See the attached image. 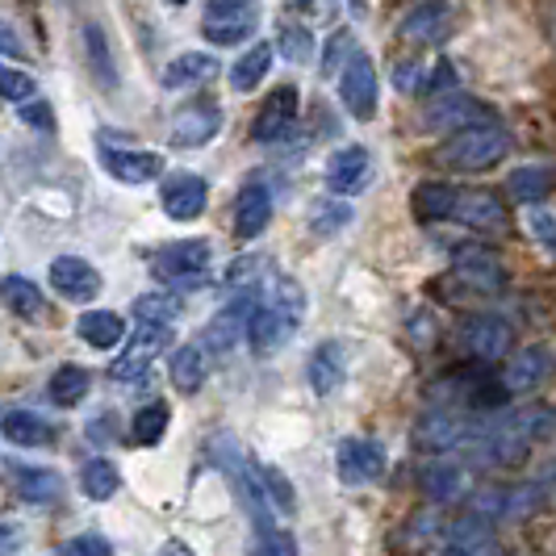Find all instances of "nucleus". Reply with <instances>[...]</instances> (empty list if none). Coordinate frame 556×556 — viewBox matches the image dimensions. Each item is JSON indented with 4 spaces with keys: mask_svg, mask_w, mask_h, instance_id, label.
<instances>
[{
    "mask_svg": "<svg viewBox=\"0 0 556 556\" xmlns=\"http://www.w3.org/2000/svg\"><path fill=\"white\" fill-rule=\"evenodd\" d=\"M101 273L80 260V255H59L55 264H51V289H55L59 298H67V302H92L97 293H101Z\"/></svg>",
    "mask_w": 556,
    "mask_h": 556,
    "instance_id": "obj_12",
    "label": "nucleus"
},
{
    "mask_svg": "<svg viewBox=\"0 0 556 556\" xmlns=\"http://www.w3.org/2000/svg\"><path fill=\"white\" fill-rule=\"evenodd\" d=\"M264 494H268V502H273L277 515H293V510H298V498H293L289 481H285L277 469H268V465H264Z\"/></svg>",
    "mask_w": 556,
    "mask_h": 556,
    "instance_id": "obj_45",
    "label": "nucleus"
},
{
    "mask_svg": "<svg viewBox=\"0 0 556 556\" xmlns=\"http://www.w3.org/2000/svg\"><path fill=\"white\" fill-rule=\"evenodd\" d=\"M348 223H352V205H348V201L323 197V201L309 205V230H314L318 239H331V235H339Z\"/></svg>",
    "mask_w": 556,
    "mask_h": 556,
    "instance_id": "obj_37",
    "label": "nucleus"
},
{
    "mask_svg": "<svg viewBox=\"0 0 556 556\" xmlns=\"http://www.w3.org/2000/svg\"><path fill=\"white\" fill-rule=\"evenodd\" d=\"M506 189L515 201H523V205H535V201H544L548 189H553V172L540 164H528V167H515L510 176H506Z\"/></svg>",
    "mask_w": 556,
    "mask_h": 556,
    "instance_id": "obj_34",
    "label": "nucleus"
},
{
    "mask_svg": "<svg viewBox=\"0 0 556 556\" xmlns=\"http://www.w3.org/2000/svg\"><path fill=\"white\" fill-rule=\"evenodd\" d=\"M452 210H456V189L452 185H444V180H422V185H415V193H410L415 223L422 226L444 223V218H452Z\"/></svg>",
    "mask_w": 556,
    "mask_h": 556,
    "instance_id": "obj_24",
    "label": "nucleus"
},
{
    "mask_svg": "<svg viewBox=\"0 0 556 556\" xmlns=\"http://www.w3.org/2000/svg\"><path fill=\"white\" fill-rule=\"evenodd\" d=\"M205 368H210V352L201 343H185L172 352V386L180 393H197L205 381Z\"/></svg>",
    "mask_w": 556,
    "mask_h": 556,
    "instance_id": "obj_31",
    "label": "nucleus"
},
{
    "mask_svg": "<svg viewBox=\"0 0 556 556\" xmlns=\"http://www.w3.org/2000/svg\"><path fill=\"white\" fill-rule=\"evenodd\" d=\"M502 427L510 431V440L523 447V452L535 444H548V440H556V406L531 402V406L515 410V415H502Z\"/></svg>",
    "mask_w": 556,
    "mask_h": 556,
    "instance_id": "obj_17",
    "label": "nucleus"
},
{
    "mask_svg": "<svg viewBox=\"0 0 556 556\" xmlns=\"http://www.w3.org/2000/svg\"><path fill=\"white\" fill-rule=\"evenodd\" d=\"M352 51H356V47H352V34H348V29H334L331 42H327V55H323V72H327V76H331V72H343V63L352 59Z\"/></svg>",
    "mask_w": 556,
    "mask_h": 556,
    "instance_id": "obj_46",
    "label": "nucleus"
},
{
    "mask_svg": "<svg viewBox=\"0 0 556 556\" xmlns=\"http://www.w3.org/2000/svg\"><path fill=\"white\" fill-rule=\"evenodd\" d=\"M59 556H113V544L101 531H80L59 544Z\"/></svg>",
    "mask_w": 556,
    "mask_h": 556,
    "instance_id": "obj_43",
    "label": "nucleus"
},
{
    "mask_svg": "<svg viewBox=\"0 0 556 556\" xmlns=\"http://www.w3.org/2000/svg\"><path fill=\"white\" fill-rule=\"evenodd\" d=\"M339 101L356 122H368L377 113V67L364 51H352L339 72Z\"/></svg>",
    "mask_w": 556,
    "mask_h": 556,
    "instance_id": "obj_6",
    "label": "nucleus"
},
{
    "mask_svg": "<svg viewBox=\"0 0 556 556\" xmlns=\"http://www.w3.org/2000/svg\"><path fill=\"white\" fill-rule=\"evenodd\" d=\"M0 302H4L9 314L26 318V323H34V318H42V314H47V298H42V289H38L29 277H17V273L0 280Z\"/></svg>",
    "mask_w": 556,
    "mask_h": 556,
    "instance_id": "obj_27",
    "label": "nucleus"
},
{
    "mask_svg": "<svg viewBox=\"0 0 556 556\" xmlns=\"http://www.w3.org/2000/svg\"><path fill=\"white\" fill-rule=\"evenodd\" d=\"M0 97L4 101H34L38 97V80L29 72H22V67L0 63Z\"/></svg>",
    "mask_w": 556,
    "mask_h": 556,
    "instance_id": "obj_42",
    "label": "nucleus"
},
{
    "mask_svg": "<svg viewBox=\"0 0 556 556\" xmlns=\"http://www.w3.org/2000/svg\"><path fill=\"white\" fill-rule=\"evenodd\" d=\"M172 348V327H160V323H139L130 331V343L122 348V356L110 364L113 381H139L151 364L164 356Z\"/></svg>",
    "mask_w": 556,
    "mask_h": 556,
    "instance_id": "obj_5",
    "label": "nucleus"
},
{
    "mask_svg": "<svg viewBox=\"0 0 556 556\" xmlns=\"http://www.w3.org/2000/svg\"><path fill=\"white\" fill-rule=\"evenodd\" d=\"M22 528L17 523H0V556H13L17 548H22Z\"/></svg>",
    "mask_w": 556,
    "mask_h": 556,
    "instance_id": "obj_50",
    "label": "nucleus"
},
{
    "mask_svg": "<svg viewBox=\"0 0 556 556\" xmlns=\"http://www.w3.org/2000/svg\"><path fill=\"white\" fill-rule=\"evenodd\" d=\"M22 122H26V126H38V130H51V126H55V122H51V105L38 101V97H34V101H22Z\"/></svg>",
    "mask_w": 556,
    "mask_h": 556,
    "instance_id": "obj_48",
    "label": "nucleus"
},
{
    "mask_svg": "<svg viewBox=\"0 0 556 556\" xmlns=\"http://www.w3.org/2000/svg\"><path fill=\"white\" fill-rule=\"evenodd\" d=\"M293 9H298V13H302V22H327V26H331L334 22V13H339V4H334V0H293Z\"/></svg>",
    "mask_w": 556,
    "mask_h": 556,
    "instance_id": "obj_47",
    "label": "nucleus"
},
{
    "mask_svg": "<svg viewBox=\"0 0 556 556\" xmlns=\"http://www.w3.org/2000/svg\"><path fill=\"white\" fill-rule=\"evenodd\" d=\"M84 51H88V67H92V76L105 84V88H117V67H113V55H110V38H105V29L97 26V22H88L84 26Z\"/></svg>",
    "mask_w": 556,
    "mask_h": 556,
    "instance_id": "obj_33",
    "label": "nucleus"
},
{
    "mask_svg": "<svg viewBox=\"0 0 556 556\" xmlns=\"http://www.w3.org/2000/svg\"><path fill=\"white\" fill-rule=\"evenodd\" d=\"M101 164L113 180L122 185H151L164 176V155L155 151H122V147H101Z\"/></svg>",
    "mask_w": 556,
    "mask_h": 556,
    "instance_id": "obj_15",
    "label": "nucleus"
},
{
    "mask_svg": "<svg viewBox=\"0 0 556 556\" xmlns=\"http://www.w3.org/2000/svg\"><path fill=\"white\" fill-rule=\"evenodd\" d=\"M452 273L477 293H498L506 285V268L498 264V255L490 248H477V243H465V248L452 251Z\"/></svg>",
    "mask_w": 556,
    "mask_h": 556,
    "instance_id": "obj_11",
    "label": "nucleus"
},
{
    "mask_svg": "<svg viewBox=\"0 0 556 556\" xmlns=\"http://www.w3.org/2000/svg\"><path fill=\"white\" fill-rule=\"evenodd\" d=\"M302 314H306V293H302V285L289 277L268 280L248 323L251 352H255V356H273L277 348H285L289 334L302 327Z\"/></svg>",
    "mask_w": 556,
    "mask_h": 556,
    "instance_id": "obj_1",
    "label": "nucleus"
},
{
    "mask_svg": "<svg viewBox=\"0 0 556 556\" xmlns=\"http://www.w3.org/2000/svg\"><path fill=\"white\" fill-rule=\"evenodd\" d=\"M447 17H452L447 0H427V4H418L415 13L397 26V38H402V42H415V47H422V42H440V38L447 34Z\"/></svg>",
    "mask_w": 556,
    "mask_h": 556,
    "instance_id": "obj_23",
    "label": "nucleus"
},
{
    "mask_svg": "<svg viewBox=\"0 0 556 556\" xmlns=\"http://www.w3.org/2000/svg\"><path fill=\"white\" fill-rule=\"evenodd\" d=\"M298 110H302V97L293 84H280L264 97V105L251 122V139L255 142H280L293 126H298Z\"/></svg>",
    "mask_w": 556,
    "mask_h": 556,
    "instance_id": "obj_8",
    "label": "nucleus"
},
{
    "mask_svg": "<svg viewBox=\"0 0 556 556\" xmlns=\"http://www.w3.org/2000/svg\"><path fill=\"white\" fill-rule=\"evenodd\" d=\"M248 556H298V540L289 531L255 528V535L248 540Z\"/></svg>",
    "mask_w": 556,
    "mask_h": 556,
    "instance_id": "obj_41",
    "label": "nucleus"
},
{
    "mask_svg": "<svg viewBox=\"0 0 556 556\" xmlns=\"http://www.w3.org/2000/svg\"><path fill=\"white\" fill-rule=\"evenodd\" d=\"M210 260H214L210 239H176V243L155 251L151 273L164 280V285H172V289H193L210 273Z\"/></svg>",
    "mask_w": 556,
    "mask_h": 556,
    "instance_id": "obj_3",
    "label": "nucleus"
},
{
    "mask_svg": "<svg viewBox=\"0 0 556 556\" xmlns=\"http://www.w3.org/2000/svg\"><path fill=\"white\" fill-rule=\"evenodd\" d=\"M218 76V59L205 51H185L164 67V88H197Z\"/></svg>",
    "mask_w": 556,
    "mask_h": 556,
    "instance_id": "obj_29",
    "label": "nucleus"
},
{
    "mask_svg": "<svg viewBox=\"0 0 556 556\" xmlns=\"http://www.w3.org/2000/svg\"><path fill=\"white\" fill-rule=\"evenodd\" d=\"M260 26V4L255 0H205L201 9V34L214 47H239Z\"/></svg>",
    "mask_w": 556,
    "mask_h": 556,
    "instance_id": "obj_4",
    "label": "nucleus"
},
{
    "mask_svg": "<svg viewBox=\"0 0 556 556\" xmlns=\"http://www.w3.org/2000/svg\"><path fill=\"white\" fill-rule=\"evenodd\" d=\"M544 494H556V460H548L544 469H540V481H535Z\"/></svg>",
    "mask_w": 556,
    "mask_h": 556,
    "instance_id": "obj_51",
    "label": "nucleus"
},
{
    "mask_svg": "<svg viewBox=\"0 0 556 556\" xmlns=\"http://www.w3.org/2000/svg\"><path fill=\"white\" fill-rule=\"evenodd\" d=\"M273 218V193H268V185H243L239 197H235V235L239 239H255V235H264V226Z\"/></svg>",
    "mask_w": 556,
    "mask_h": 556,
    "instance_id": "obj_21",
    "label": "nucleus"
},
{
    "mask_svg": "<svg viewBox=\"0 0 556 556\" xmlns=\"http://www.w3.org/2000/svg\"><path fill=\"white\" fill-rule=\"evenodd\" d=\"M452 218L469 230H502L506 226V205L485 189H469V193H456V210Z\"/></svg>",
    "mask_w": 556,
    "mask_h": 556,
    "instance_id": "obj_20",
    "label": "nucleus"
},
{
    "mask_svg": "<svg viewBox=\"0 0 556 556\" xmlns=\"http://www.w3.org/2000/svg\"><path fill=\"white\" fill-rule=\"evenodd\" d=\"M251 309H255V302H251L248 293L243 298H235L226 309H218L210 323H205V331H201V348L205 352H230L235 343H239V334L248 331V323H251Z\"/></svg>",
    "mask_w": 556,
    "mask_h": 556,
    "instance_id": "obj_16",
    "label": "nucleus"
},
{
    "mask_svg": "<svg viewBox=\"0 0 556 556\" xmlns=\"http://www.w3.org/2000/svg\"><path fill=\"white\" fill-rule=\"evenodd\" d=\"M334 469L343 485H372L386 477V447L368 435H348L334 452Z\"/></svg>",
    "mask_w": 556,
    "mask_h": 556,
    "instance_id": "obj_7",
    "label": "nucleus"
},
{
    "mask_svg": "<svg viewBox=\"0 0 556 556\" xmlns=\"http://www.w3.org/2000/svg\"><path fill=\"white\" fill-rule=\"evenodd\" d=\"M223 130V113L214 101H193L172 117V147H205Z\"/></svg>",
    "mask_w": 556,
    "mask_h": 556,
    "instance_id": "obj_13",
    "label": "nucleus"
},
{
    "mask_svg": "<svg viewBox=\"0 0 556 556\" xmlns=\"http://www.w3.org/2000/svg\"><path fill=\"white\" fill-rule=\"evenodd\" d=\"M553 352L548 348H523L519 356H510L506 364V393H531L544 390V381L553 377Z\"/></svg>",
    "mask_w": 556,
    "mask_h": 556,
    "instance_id": "obj_18",
    "label": "nucleus"
},
{
    "mask_svg": "<svg viewBox=\"0 0 556 556\" xmlns=\"http://www.w3.org/2000/svg\"><path fill=\"white\" fill-rule=\"evenodd\" d=\"M92 390V377L84 372L80 364H63L55 377H51V402L63 406V410H72V406H80L84 397Z\"/></svg>",
    "mask_w": 556,
    "mask_h": 556,
    "instance_id": "obj_35",
    "label": "nucleus"
},
{
    "mask_svg": "<svg viewBox=\"0 0 556 556\" xmlns=\"http://www.w3.org/2000/svg\"><path fill=\"white\" fill-rule=\"evenodd\" d=\"M167 431V406L164 402H151V406H142L139 415L130 418V444L139 447H155L164 440Z\"/></svg>",
    "mask_w": 556,
    "mask_h": 556,
    "instance_id": "obj_38",
    "label": "nucleus"
},
{
    "mask_svg": "<svg viewBox=\"0 0 556 556\" xmlns=\"http://www.w3.org/2000/svg\"><path fill=\"white\" fill-rule=\"evenodd\" d=\"M273 59H277V47L273 42H255L251 51L235 59V67H230V88L235 92H251V88H260L264 76L273 72Z\"/></svg>",
    "mask_w": 556,
    "mask_h": 556,
    "instance_id": "obj_30",
    "label": "nucleus"
},
{
    "mask_svg": "<svg viewBox=\"0 0 556 556\" xmlns=\"http://www.w3.org/2000/svg\"><path fill=\"white\" fill-rule=\"evenodd\" d=\"M0 55H9V59H22V55H26L22 38L13 34V26H9V22H0Z\"/></svg>",
    "mask_w": 556,
    "mask_h": 556,
    "instance_id": "obj_49",
    "label": "nucleus"
},
{
    "mask_svg": "<svg viewBox=\"0 0 556 556\" xmlns=\"http://www.w3.org/2000/svg\"><path fill=\"white\" fill-rule=\"evenodd\" d=\"M0 435L17 447H47L55 440L51 422L42 415H34V410H9V415L0 418Z\"/></svg>",
    "mask_w": 556,
    "mask_h": 556,
    "instance_id": "obj_25",
    "label": "nucleus"
},
{
    "mask_svg": "<svg viewBox=\"0 0 556 556\" xmlns=\"http://www.w3.org/2000/svg\"><path fill=\"white\" fill-rule=\"evenodd\" d=\"M368 172H372L368 151H364V147H343V151H334L331 164H327V189H331L334 197L361 193Z\"/></svg>",
    "mask_w": 556,
    "mask_h": 556,
    "instance_id": "obj_19",
    "label": "nucleus"
},
{
    "mask_svg": "<svg viewBox=\"0 0 556 556\" xmlns=\"http://www.w3.org/2000/svg\"><path fill=\"white\" fill-rule=\"evenodd\" d=\"M460 343H465V352L477 356L481 364H494V361H502V356H510V348H515V331H510V323H506V318L477 314V318H469V323L460 327Z\"/></svg>",
    "mask_w": 556,
    "mask_h": 556,
    "instance_id": "obj_10",
    "label": "nucleus"
},
{
    "mask_svg": "<svg viewBox=\"0 0 556 556\" xmlns=\"http://www.w3.org/2000/svg\"><path fill=\"white\" fill-rule=\"evenodd\" d=\"M80 490H84V498L110 502L113 494L122 490V477H117V469H113L105 456H92L80 469Z\"/></svg>",
    "mask_w": 556,
    "mask_h": 556,
    "instance_id": "obj_36",
    "label": "nucleus"
},
{
    "mask_svg": "<svg viewBox=\"0 0 556 556\" xmlns=\"http://www.w3.org/2000/svg\"><path fill=\"white\" fill-rule=\"evenodd\" d=\"M180 309H185V302L176 298V293H142L139 302H135V318L139 323H160V327H167V323H176L180 318Z\"/></svg>",
    "mask_w": 556,
    "mask_h": 556,
    "instance_id": "obj_39",
    "label": "nucleus"
},
{
    "mask_svg": "<svg viewBox=\"0 0 556 556\" xmlns=\"http://www.w3.org/2000/svg\"><path fill=\"white\" fill-rule=\"evenodd\" d=\"M528 235L544 251H553V255H556V214H553V210L531 205V210H528Z\"/></svg>",
    "mask_w": 556,
    "mask_h": 556,
    "instance_id": "obj_44",
    "label": "nucleus"
},
{
    "mask_svg": "<svg viewBox=\"0 0 556 556\" xmlns=\"http://www.w3.org/2000/svg\"><path fill=\"white\" fill-rule=\"evenodd\" d=\"M76 331H80V339L88 348L113 352V348L126 339V323H122V314H113V309H88V314H80Z\"/></svg>",
    "mask_w": 556,
    "mask_h": 556,
    "instance_id": "obj_26",
    "label": "nucleus"
},
{
    "mask_svg": "<svg viewBox=\"0 0 556 556\" xmlns=\"http://www.w3.org/2000/svg\"><path fill=\"white\" fill-rule=\"evenodd\" d=\"M510 155V135L498 122H477V126H465L456 130L452 139L440 142L435 160L452 172H485V167L502 164Z\"/></svg>",
    "mask_w": 556,
    "mask_h": 556,
    "instance_id": "obj_2",
    "label": "nucleus"
},
{
    "mask_svg": "<svg viewBox=\"0 0 556 556\" xmlns=\"http://www.w3.org/2000/svg\"><path fill=\"white\" fill-rule=\"evenodd\" d=\"M167 4H185V0H167Z\"/></svg>",
    "mask_w": 556,
    "mask_h": 556,
    "instance_id": "obj_53",
    "label": "nucleus"
},
{
    "mask_svg": "<svg viewBox=\"0 0 556 556\" xmlns=\"http://www.w3.org/2000/svg\"><path fill=\"white\" fill-rule=\"evenodd\" d=\"M422 490H427L431 502H456V498H465V490H469V473H465V465L440 456V460L422 473Z\"/></svg>",
    "mask_w": 556,
    "mask_h": 556,
    "instance_id": "obj_28",
    "label": "nucleus"
},
{
    "mask_svg": "<svg viewBox=\"0 0 556 556\" xmlns=\"http://www.w3.org/2000/svg\"><path fill=\"white\" fill-rule=\"evenodd\" d=\"M306 377H309V390L314 393H334V390H343V381H348V352H343V343H318L314 348V356H309V368H306Z\"/></svg>",
    "mask_w": 556,
    "mask_h": 556,
    "instance_id": "obj_22",
    "label": "nucleus"
},
{
    "mask_svg": "<svg viewBox=\"0 0 556 556\" xmlns=\"http://www.w3.org/2000/svg\"><path fill=\"white\" fill-rule=\"evenodd\" d=\"M444 556H494L490 544H469V548H447Z\"/></svg>",
    "mask_w": 556,
    "mask_h": 556,
    "instance_id": "obj_52",
    "label": "nucleus"
},
{
    "mask_svg": "<svg viewBox=\"0 0 556 556\" xmlns=\"http://www.w3.org/2000/svg\"><path fill=\"white\" fill-rule=\"evenodd\" d=\"M477 122H494L490 110L477 101V97H465V92H444L427 105V126L431 130H465V126H477Z\"/></svg>",
    "mask_w": 556,
    "mask_h": 556,
    "instance_id": "obj_14",
    "label": "nucleus"
},
{
    "mask_svg": "<svg viewBox=\"0 0 556 556\" xmlns=\"http://www.w3.org/2000/svg\"><path fill=\"white\" fill-rule=\"evenodd\" d=\"M160 205H164L167 218L193 223V218L205 214V205H210V185L197 172H172V176H164V185H160Z\"/></svg>",
    "mask_w": 556,
    "mask_h": 556,
    "instance_id": "obj_9",
    "label": "nucleus"
},
{
    "mask_svg": "<svg viewBox=\"0 0 556 556\" xmlns=\"http://www.w3.org/2000/svg\"><path fill=\"white\" fill-rule=\"evenodd\" d=\"M277 51L289 63H309V55H314V34H309L306 22H280Z\"/></svg>",
    "mask_w": 556,
    "mask_h": 556,
    "instance_id": "obj_40",
    "label": "nucleus"
},
{
    "mask_svg": "<svg viewBox=\"0 0 556 556\" xmlns=\"http://www.w3.org/2000/svg\"><path fill=\"white\" fill-rule=\"evenodd\" d=\"M13 481H17V494L34 506H47L63 494V477L55 469H26V465H13Z\"/></svg>",
    "mask_w": 556,
    "mask_h": 556,
    "instance_id": "obj_32",
    "label": "nucleus"
}]
</instances>
